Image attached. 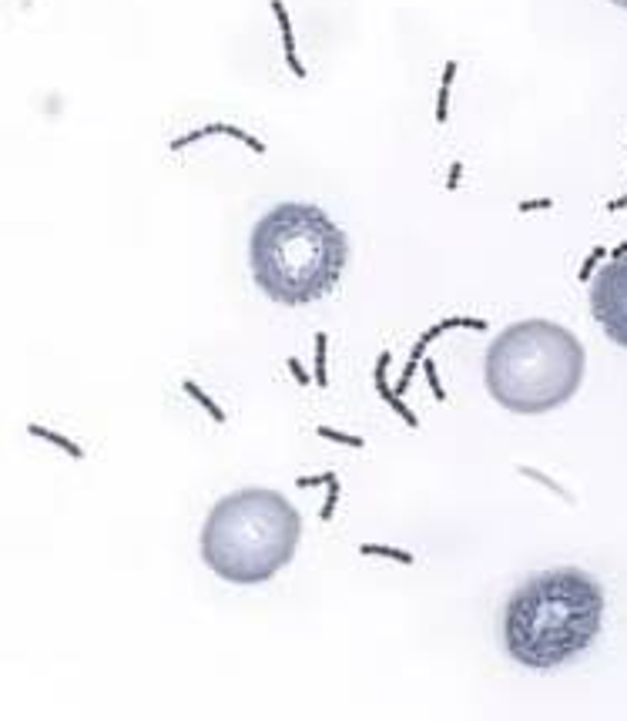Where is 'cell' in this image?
Segmentation results:
<instances>
[{
    "mask_svg": "<svg viewBox=\"0 0 627 721\" xmlns=\"http://www.w3.org/2000/svg\"><path fill=\"white\" fill-rule=\"evenodd\" d=\"M604 628V587L581 567H547L527 577L504 607L506 654L530 668L551 671L581 658Z\"/></svg>",
    "mask_w": 627,
    "mask_h": 721,
    "instance_id": "obj_1",
    "label": "cell"
},
{
    "mask_svg": "<svg viewBox=\"0 0 627 721\" xmlns=\"http://www.w3.org/2000/svg\"><path fill=\"white\" fill-rule=\"evenodd\" d=\"M346 262V231L309 201H282L269 208L248 238L252 278L278 306H309L329 295Z\"/></svg>",
    "mask_w": 627,
    "mask_h": 721,
    "instance_id": "obj_2",
    "label": "cell"
},
{
    "mask_svg": "<svg viewBox=\"0 0 627 721\" xmlns=\"http://www.w3.org/2000/svg\"><path fill=\"white\" fill-rule=\"evenodd\" d=\"M302 517L289 497L269 487H245L222 497L201 527V560L229 584L272 581L299 551Z\"/></svg>",
    "mask_w": 627,
    "mask_h": 721,
    "instance_id": "obj_3",
    "label": "cell"
},
{
    "mask_svg": "<svg viewBox=\"0 0 627 721\" xmlns=\"http://www.w3.org/2000/svg\"><path fill=\"white\" fill-rule=\"evenodd\" d=\"M587 353L570 329L551 319H523L493 339L483 363L487 393L520 416L560 410L581 389Z\"/></svg>",
    "mask_w": 627,
    "mask_h": 721,
    "instance_id": "obj_4",
    "label": "cell"
},
{
    "mask_svg": "<svg viewBox=\"0 0 627 721\" xmlns=\"http://www.w3.org/2000/svg\"><path fill=\"white\" fill-rule=\"evenodd\" d=\"M587 302L604 336L627 349V255H617L604 269H597Z\"/></svg>",
    "mask_w": 627,
    "mask_h": 721,
    "instance_id": "obj_5",
    "label": "cell"
},
{
    "mask_svg": "<svg viewBox=\"0 0 627 721\" xmlns=\"http://www.w3.org/2000/svg\"><path fill=\"white\" fill-rule=\"evenodd\" d=\"M389 363H393V353L386 349V353H379V363H376V372H372V386H376V393H379V399H383L386 406L393 410L396 416H403V423L410 426V430H419V419H416V413L403 403V396H396V389L389 386V379H386V369H389Z\"/></svg>",
    "mask_w": 627,
    "mask_h": 721,
    "instance_id": "obj_6",
    "label": "cell"
},
{
    "mask_svg": "<svg viewBox=\"0 0 627 721\" xmlns=\"http://www.w3.org/2000/svg\"><path fill=\"white\" fill-rule=\"evenodd\" d=\"M208 135H229V138H235V141H242V144H248L255 154H265V144H262L259 138H252L248 131H242V128H235V124H225V121H218V124H205V128H198V131H188V135H182V138H175L171 141V151H182L184 144H195V141H201V138H208Z\"/></svg>",
    "mask_w": 627,
    "mask_h": 721,
    "instance_id": "obj_7",
    "label": "cell"
},
{
    "mask_svg": "<svg viewBox=\"0 0 627 721\" xmlns=\"http://www.w3.org/2000/svg\"><path fill=\"white\" fill-rule=\"evenodd\" d=\"M272 14L278 17V27H282V47H285V64H289V71L295 77H306V67H302V61H299V54H295V41H292L289 11H285V4H282V0H272Z\"/></svg>",
    "mask_w": 627,
    "mask_h": 721,
    "instance_id": "obj_8",
    "label": "cell"
},
{
    "mask_svg": "<svg viewBox=\"0 0 627 721\" xmlns=\"http://www.w3.org/2000/svg\"><path fill=\"white\" fill-rule=\"evenodd\" d=\"M440 332H446V325L443 323H436L429 332H423V336L416 339V346H413V353H410V363H406V369H403V379L396 383V389L399 393H406L410 389V383H413V376H416V369L423 366V353H426V346L433 342V339L440 336Z\"/></svg>",
    "mask_w": 627,
    "mask_h": 721,
    "instance_id": "obj_9",
    "label": "cell"
},
{
    "mask_svg": "<svg viewBox=\"0 0 627 721\" xmlns=\"http://www.w3.org/2000/svg\"><path fill=\"white\" fill-rule=\"evenodd\" d=\"M27 433L31 436H37V440H47V443H54L58 450H64L71 460H84V450L74 443V440H67V436H61V433L47 430V426H41V423H27Z\"/></svg>",
    "mask_w": 627,
    "mask_h": 721,
    "instance_id": "obj_10",
    "label": "cell"
},
{
    "mask_svg": "<svg viewBox=\"0 0 627 721\" xmlns=\"http://www.w3.org/2000/svg\"><path fill=\"white\" fill-rule=\"evenodd\" d=\"M182 389H184V393H188L191 399H195V403H198V406L205 410V413L212 416V419L218 423V426L225 423V410H222V406H218V403H215V399L208 396V393H205V389H201V386L195 383V379H182Z\"/></svg>",
    "mask_w": 627,
    "mask_h": 721,
    "instance_id": "obj_11",
    "label": "cell"
},
{
    "mask_svg": "<svg viewBox=\"0 0 627 721\" xmlns=\"http://www.w3.org/2000/svg\"><path fill=\"white\" fill-rule=\"evenodd\" d=\"M453 77H457V61H446L443 81H440V97H436V124L450 121V91H453Z\"/></svg>",
    "mask_w": 627,
    "mask_h": 721,
    "instance_id": "obj_12",
    "label": "cell"
},
{
    "mask_svg": "<svg viewBox=\"0 0 627 721\" xmlns=\"http://www.w3.org/2000/svg\"><path fill=\"white\" fill-rule=\"evenodd\" d=\"M359 553H366V557H386V560H396V564H416V557L410 551H396V547H386V544H363Z\"/></svg>",
    "mask_w": 627,
    "mask_h": 721,
    "instance_id": "obj_13",
    "label": "cell"
},
{
    "mask_svg": "<svg viewBox=\"0 0 627 721\" xmlns=\"http://www.w3.org/2000/svg\"><path fill=\"white\" fill-rule=\"evenodd\" d=\"M325 349H329V332H316V372H312V383L316 386H329V369H325Z\"/></svg>",
    "mask_w": 627,
    "mask_h": 721,
    "instance_id": "obj_14",
    "label": "cell"
},
{
    "mask_svg": "<svg viewBox=\"0 0 627 721\" xmlns=\"http://www.w3.org/2000/svg\"><path fill=\"white\" fill-rule=\"evenodd\" d=\"M316 436H319V440L342 443V446H352V450H363V446H366V440H363V436H349V433H339V430H332V426H319V430H316Z\"/></svg>",
    "mask_w": 627,
    "mask_h": 721,
    "instance_id": "obj_15",
    "label": "cell"
},
{
    "mask_svg": "<svg viewBox=\"0 0 627 721\" xmlns=\"http://www.w3.org/2000/svg\"><path fill=\"white\" fill-rule=\"evenodd\" d=\"M604 255H611V248H607V245H594V248H591V255L584 259V265H581V272H577V278H581V282H591V276L597 272V262L604 259Z\"/></svg>",
    "mask_w": 627,
    "mask_h": 721,
    "instance_id": "obj_16",
    "label": "cell"
},
{
    "mask_svg": "<svg viewBox=\"0 0 627 721\" xmlns=\"http://www.w3.org/2000/svg\"><path fill=\"white\" fill-rule=\"evenodd\" d=\"M423 372H426V383L433 389V399L436 403H446V389L440 386V376H436V363L433 359H423Z\"/></svg>",
    "mask_w": 627,
    "mask_h": 721,
    "instance_id": "obj_17",
    "label": "cell"
},
{
    "mask_svg": "<svg viewBox=\"0 0 627 721\" xmlns=\"http://www.w3.org/2000/svg\"><path fill=\"white\" fill-rule=\"evenodd\" d=\"M339 493H342V487H339V476H336V480L329 483V497H325V504H322V510H319V517H322V520H332V517H336Z\"/></svg>",
    "mask_w": 627,
    "mask_h": 721,
    "instance_id": "obj_18",
    "label": "cell"
},
{
    "mask_svg": "<svg viewBox=\"0 0 627 721\" xmlns=\"http://www.w3.org/2000/svg\"><path fill=\"white\" fill-rule=\"evenodd\" d=\"M336 480V473H316V476H299L295 480V487H302V490H309V487H322V483H332Z\"/></svg>",
    "mask_w": 627,
    "mask_h": 721,
    "instance_id": "obj_19",
    "label": "cell"
},
{
    "mask_svg": "<svg viewBox=\"0 0 627 721\" xmlns=\"http://www.w3.org/2000/svg\"><path fill=\"white\" fill-rule=\"evenodd\" d=\"M289 369H292V376H295V383H302V386L312 383V376H309L306 369L299 366V359H289Z\"/></svg>",
    "mask_w": 627,
    "mask_h": 721,
    "instance_id": "obj_20",
    "label": "cell"
},
{
    "mask_svg": "<svg viewBox=\"0 0 627 721\" xmlns=\"http://www.w3.org/2000/svg\"><path fill=\"white\" fill-rule=\"evenodd\" d=\"M534 208H553V201L551 198H537V201H523L520 205V212H534Z\"/></svg>",
    "mask_w": 627,
    "mask_h": 721,
    "instance_id": "obj_21",
    "label": "cell"
},
{
    "mask_svg": "<svg viewBox=\"0 0 627 721\" xmlns=\"http://www.w3.org/2000/svg\"><path fill=\"white\" fill-rule=\"evenodd\" d=\"M624 208H627V195H621V198L607 201V212H611V215H614V212H624Z\"/></svg>",
    "mask_w": 627,
    "mask_h": 721,
    "instance_id": "obj_22",
    "label": "cell"
},
{
    "mask_svg": "<svg viewBox=\"0 0 627 721\" xmlns=\"http://www.w3.org/2000/svg\"><path fill=\"white\" fill-rule=\"evenodd\" d=\"M459 184V165H453V171H450V182H446V188H457Z\"/></svg>",
    "mask_w": 627,
    "mask_h": 721,
    "instance_id": "obj_23",
    "label": "cell"
},
{
    "mask_svg": "<svg viewBox=\"0 0 627 721\" xmlns=\"http://www.w3.org/2000/svg\"><path fill=\"white\" fill-rule=\"evenodd\" d=\"M617 255H627V242H621L617 248H611V259H617Z\"/></svg>",
    "mask_w": 627,
    "mask_h": 721,
    "instance_id": "obj_24",
    "label": "cell"
},
{
    "mask_svg": "<svg viewBox=\"0 0 627 721\" xmlns=\"http://www.w3.org/2000/svg\"><path fill=\"white\" fill-rule=\"evenodd\" d=\"M611 4H617V7H624L627 11V0H611Z\"/></svg>",
    "mask_w": 627,
    "mask_h": 721,
    "instance_id": "obj_25",
    "label": "cell"
}]
</instances>
